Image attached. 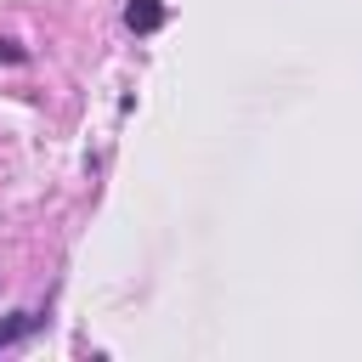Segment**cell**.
Instances as JSON below:
<instances>
[{"label":"cell","mask_w":362,"mask_h":362,"mask_svg":"<svg viewBox=\"0 0 362 362\" xmlns=\"http://www.w3.org/2000/svg\"><path fill=\"white\" fill-rule=\"evenodd\" d=\"M0 62H28V51L17 40H0Z\"/></svg>","instance_id":"3957f363"},{"label":"cell","mask_w":362,"mask_h":362,"mask_svg":"<svg viewBox=\"0 0 362 362\" xmlns=\"http://www.w3.org/2000/svg\"><path fill=\"white\" fill-rule=\"evenodd\" d=\"M40 322H45L40 311H11V317H0V351H6V345H17L23 334H34Z\"/></svg>","instance_id":"7a4b0ae2"},{"label":"cell","mask_w":362,"mask_h":362,"mask_svg":"<svg viewBox=\"0 0 362 362\" xmlns=\"http://www.w3.org/2000/svg\"><path fill=\"white\" fill-rule=\"evenodd\" d=\"M164 17H170L164 0H130V6H124V28H130V34H158Z\"/></svg>","instance_id":"6da1fadb"}]
</instances>
